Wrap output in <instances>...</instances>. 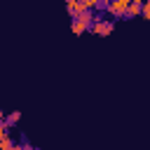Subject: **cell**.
Returning a JSON list of instances; mask_svg holds the SVG:
<instances>
[{
  "instance_id": "cell-5",
  "label": "cell",
  "mask_w": 150,
  "mask_h": 150,
  "mask_svg": "<svg viewBox=\"0 0 150 150\" xmlns=\"http://www.w3.org/2000/svg\"><path fill=\"white\" fill-rule=\"evenodd\" d=\"M141 7H143V5L129 0V7H127V14H124V16H129V19H131V16H138V14H141Z\"/></svg>"
},
{
  "instance_id": "cell-2",
  "label": "cell",
  "mask_w": 150,
  "mask_h": 150,
  "mask_svg": "<svg viewBox=\"0 0 150 150\" xmlns=\"http://www.w3.org/2000/svg\"><path fill=\"white\" fill-rule=\"evenodd\" d=\"M112 28H115V23H112L110 19H94L91 26H89V30H91L94 35H110Z\"/></svg>"
},
{
  "instance_id": "cell-11",
  "label": "cell",
  "mask_w": 150,
  "mask_h": 150,
  "mask_svg": "<svg viewBox=\"0 0 150 150\" xmlns=\"http://www.w3.org/2000/svg\"><path fill=\"white\" fill-rule=\"evenodd\" d=\"M134 2H138V5H143V2H145V0H134Z\"/></svg>"
},
{
  "instance_id": "cell-7",
  "label": "cell",
  "mask_w": 150,
  "mask_h": 150,
  "mask_svg": "<svg viewBox=\"0 0 150 150\" xmlns=\"http://www.w3.org/2000/svg\"><path fill=\"white\" fill-rule=\"evenodd\" d=\"M141 16L150 19V2H148V0H145V2H143V7H141Z\"/></svg>"
},
{
  "instance_id": "cell-6",
  "label": "cell",
  "mask_w": 150,
  "mask_h": 150,
  "mask_svg": "<svg viewBox=\"0 0 150 150\" xmlns=\"http://www.w3.org/2000/svg\"><path fill=\"white\" fill-rule=\"evenodd\" d=\"M82 5H84V9H96L101 5V0H82Z\"/></svg>"
},
{
  "instance_id": "cell-9",
  "label": "cell",
  "mask_w": 150,
  "mask_h": 150,
  "mask_svg": "<svg viewBox=\"0 0 150 150\" xmlns=\"http://www.w3.org/2000/svg\"><path fill=\"white\" fill-rule=\"evenodd\" d=\"M7 148H14V141H12V136H5V138H2V150H7Z\"/></svg>"
},
{
  "instance_id": "cell-12",
  "label": "cell",
  "mask_w": 150,
  "mask_h": 150,
  "mask_svg": "<svg viewBox=\"0 0 150 150\" xmlns=\"http://www.w3.org/2000/svg\"><path fill=\"white\" fill-rule=\"evenodd\" d=\"M105 2H108V0H101V5H105Z\"/></svg>"
},
{
  "instance_id": "cell-8",
  "label": "cell",
  "mask_w": 150,
  "mask_h": 150,
  "mask_svg": "<svg viewBox=\"0 0 150 150\" xmlns=\"http://www.w3.org/2000/svg\"><path fill=\"white\" fill-rule=\"evenodd\" d=\"M19 117H21V112H12L9 117H5V122L7 124H14V122H19Z\"/></svg>"
},
{
  "instance_id": "cell-4",
  "label": "cell",
  "mask_w": 150,
  "mask_h": 150,
  "mask_svg": "<svg viewBox=\"0 0 150 150\" xmlns=\"http://www.w3.org/2000/svg\"><path fill=\"white\" fill-rule=\"evenodd\" d=\"M66 7H68V12H70V16H73V19H75L77 14H82V12H84L82 0H66Z\"/></svg>"
},
{
  "instance_id": "cell-1",
  "label": "cell",
  "mask_w": 150,
  "mask_h": 150,
  "mask_svg": "<svg viewBox=\"0 0 150 150\" xmlns=\"http://www.w3.org/2000/svg\"><path fill=\"white\" fill-rule=\"evenodd\" d=\"M91 21H94V16H91V9H84L82 14H77V16L73 19V23H70V30H73L75 35H82V33H87V30H89Z\"/></svg>"
},
{
  "instance_id": "cell-10",
  "label": "cell",
  "mask_w": 150,
  "mask_h": 150,
  "mask_svg": "<svg viewBox=\"0 0 150 150\" xmlns=\"http://www.w3.org/2000/svg\"><path fill=\"white\" fill-rule=\"evenodd\" d=\"M2 120H5V112H2V110H0V122H2Z\"/></svg>"
},
{
  "instance_id": "cell-3",
  "label": "cell",
  "mask_w": 150,
  "mask_h": 150,
  "mask_svg": "<svg viewBox=\"0 0 150 150\" xmlns=\"http://www.w3.org/2000/svg\"><path fill=\"white\" fill-rule=\"evenodd\" d=\"M103 7H105V12L112 14V16H124V14H127V7H129V0H108Z\"/></svg>"
}]
</instances>
